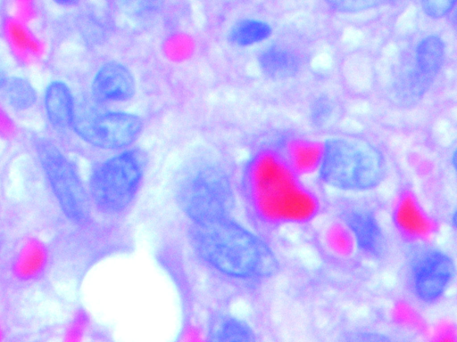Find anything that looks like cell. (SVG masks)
<instances>
[{
    "instance_id": "6da1fadb",
    "label": "cell",
    "mask_w": 457,
    "mask_h": 342,
    "mask_svg": "<svg viewBox=\"0 0 457 342\" xmlns=\"http://www.w3.org/2000/svg\"><path fill=\"white\" fill-rule=\"evenodd\" d=\"M191 243L210 268L231 279L266 278L273 275L278 267L271 248L230 216L193 224Z\"/></svg>"
},
{
    "instance_id": "7a4b0ae2",
    "label": "cell",
    "mask_w": 457,
    "mask_h": 342,
    "mask_svg": "<svg viewBox=\"0 0 457 342\" xmlns=\"http://www.w3.org/2000/svg\"><path fill=\"white\" fill-rule=\"evenodd\" d=\"M385 174V161L373 145L356 140L326 141L320 175L322 181L345 191H365L377 186Z\"/></svg>"
},
{
    "instance_id": "3957f363",
    "label": "cell",
    "mask_w": 457,
    "mask_h": 342,
    "mask_svg": "<svg viewBox=\"0 0 457 342\" xmlns=\"http://www.w3.org/2000/svg\"><path fill=\"white\" fill-rule=\"evenodd\" d=\"M144 155L136 149H123L104 160L94 170L88 195L103 213L119 215L135 200L145 174Z\"/></svg>"
},
{
    "instance_id": "277c9868",
    "label": "cell",
    "mask_w": 457,
    "mask_h": 342,
    "mask_svg": "<svg viewBox=\"0 0 457 342\" xmlns=\"http://www.w3.org/2000/svg\"><path fill=\"white\" fill-rule=\"evenodd\" d=\"M177 200L193 224L230 216L235 202L228 175L220 167L210 164L194 168L182 178Z\"/></svg>"
},
{
    "instance_id": "5b68a950",
    "label": "cell",
    "mask_w": 457,
    "mask_h": 342,
    "mask_svg": "<svg viewBox=\"0 0 457 342\" xmlns=\"http://www.w3.org/2000/svg\"><path fill=\"white\" fill-rule=\"evenodd\" d=\"M71 126L83 141L96 148L120 151L137 140L143 123L138 116L126 111L75 110Z\"/></svg>"
},
{
    "instance_id": "8992f818",
    "label": "cell",
    "mask_w": 457,
    "mask_h": 342,
    "mask_svg": "<svg viewBox=\"0 0 457 342\" xmlns=\"http://www.w3.org/2000/svg\"><path fill=\"white\" fill-rule=\"evenodd\" d=\"M37 153L63 213L74 222L86 221L90 214V198L71 162L48 142L38 143Z\"/></svg>"
},
{
    "instance_id": "52a82bcc",
    "label": "cell",
    "mask_w": 457,
    "mask_h": 342,
    "mask_svg": "<svg viewBox=\"0 0 457 342\" xmlns=\"http://www.w3.org/2000/svg\"><path fill=\"white\" fill-rule=\"evenodd\" d=\"M444 58L445 45L440 37L431 35L423 38L416 48L415 67L400 85L403 95L411 99L421 97L439 72Z\"/></svg>"
},
{
    "instance_id": "ba28073f",
    "label": "cell",
    "mask_w": 457,
    "mask_h": 342,
    "mask_svg": "<svg viewBox=\"0 0 457 342\" xmlns=\"http://www.w3.org/2000/svg\"><path fill=\"white\" fill-rule=\"evenodd\" d=\"M413 286L426 302L437 299L447 289L454 273L452 259L439 250L423 253L413 267Z\"/></svg>"
},
{
    "instance_id": "9c48e42d",
    "label": "cell",
    "mask_w": 457,
    "mask_h": 342,
    "mask_svg": "<svg viewBox=\"0 0 457 342\" xmlns=\"http://www.w3.org/2000/svg\"><path fill=\"white\" fill-rule=\"evenodd\" d=\"M91 91L94 98L99 102H124L135 94V78L122 63L108 61L95 74Z\"/></svg>"
},
{
    "instance_id": "30bf717a",
    "label": "cell",
    "mask_w": 457,
    "mask_h": 342,
    "mask_svg": "<svg viewBox=\"0 0 457 342\" xmlns=\"http://www.w3.org/2000/svg\"><path fill=\"white\" fill-rule=\"evenodd\" d=\"M345 222L359 248L370 255L379 256L384 249V236L376 217L364 209L346 214Z\"/></svg>"
},
{
    "instance_id": "8fae6325",
    "label": "cell",
    "mask_w": 457,
    "mask_h": 342,
    "mask_svg": "<svg viewBox=\"0 0 457 342\" xmlns=\"http://www.w3.org/2000/svg\"><path fill=\"white\" fill-rule=\"evenodd\" d=\"M45 107L48 119L54 126H71L76 109L71 92L65 83L53 81L47 86Z\"/></svg>"
},
{
    "instance_id": "7c38bea8",
    "label": "cell",
    "mask_w": 457,
    "mask_h": 342,
    "mask_svg": "<svg viewBox=\"0 0 457 342\" xmlns=\"http://www.w3.org/2000/svg\"><path fill=\"white\" fill-rule=\"evenodd\" d=\"M259 65L263 73L272 78L291 77L299 69L297 57L280 46H270L262 52Z\"/></svg>"
},
{
    "instance_id": "4fadbf2b",
    "label": "cell",
    "mask_w": 457,
    "mask_h": 342,
    "mask_svg": "<svg viewBox=\"0 0 457 342\" xmlns=\"http://www.w3.org/2000/svg\"><path fill=\"white\" fill-rule=\"evenodd\" d=\"M207 336L210 340L216 342H248L255 339L253 329L245 321L234 316L216 320Z\"/></svg>"
},
{
    "instance_id": "5bb4252c",
    "label": "cell",
    "mask_w": 457,
    "mask_h": 342,
    "mask_svg": "<svg viewBox=\"0 0 457 342\" xmlns=\"http://www.w3.org/2000/svg\"><path fill=\"white\" fill-rule=\"evenodd\" d=\"M270 26L261 20L245 19L234 24L228 33L229 41L238 46H249L266 40Z\"/></svg>"
},
{
    "instance_id": "9a60e30c",
    "label": "cell",
    "mask_w": 457,
    "mask_h": 342,
    "mask_svg": "<svg viewBox=\"0 0 457 342\" xmlns=\"http://www.w3.org/2000/svg\"><path fill=\"white\" fill-rule=\"evenodd\" d=\"M4 88L7 102L15 110L29 109L36 101L33 86L23 77H14L7 79Z\"/></svg>"
},
{
    "instance_id": "2e32d148",
    "label": "cell",
    "mask_w": 457,
    "mask_h": 342,
    "mask_svg": "<svg viewBox=\"0 0 457 342\" xmlns=\"http://www.w3.org/2000/svg\"><path fill=\"white\" fill-rule=\"evenodd\" d=\"M385 0H325L333 9L342 12H355L375 7Z\"/></svg>"
},
{
    "instance_id": "e0dca14e",
    "label": "cell",
    "mask_w": 457,
    "mask_h": 342,
    "mask_svg": "<svg viewBox=\"0 0 457 342\" xmlns=\"http://www.w3.org/2000/svg\"><path fill=\"white\" fill-rule=\"evenodd\" d=\"M335 110L333 102L326 97L319 98L312 107V120L318 125H323L331 120Z\"/></svg>"
},
{
    "instance_id": "ac0fdd59",
    "label": "cell",
    "mask_w": 457,
    "mask_h": 342,
    "mask_svg": "<svg viewBox=\"0 0 457 342\" xmlns=\"http://www.w3.org/2000/svg\"><path fill=\"white\" fill-rule=\"evenodd\" d=\"M455 2L456 0H421V6L427 15L440 18L451 11Z\"/></svg>"
},
{
    "instance_id": "d6986e66",
    "label": "cell",
    "mask_w": 457,
    "mask_h": 342,
    "mask_svg": "<svg viewBox=\"0 0 457 342\" xmlns=\"http://www.w3.org/2000/svg\"><path fill=\"white\" fill-rule=\"evenodd\" d=\"M402 223L410 229H420L421 221L414 210L409 206H405L401 213Z\"/></svg>"
},
{
    "instance_id": "ffe728a7",
    "label": "cell",
    "mask_w": 457,
    "mask_h": 342,
    "mask_svg": "<svg viewBox=\"0 0 457 342\" xmlns=\"http://www.w3.org/2000/svg\"><path fill=\"white\" fill-rule=\"evenodd\" d=\"M56 4H62V5H71L75 3H77L79 0H53Z\"/></svg>"
},
{
    "instance_id": "44dd1931",
    "label": "cell",
    "mask_w": 457,
    "mask_h": 342,
    "mask_svg": "<svg viewBox=\"0 0 457 342\" xmlns=\"http://www.w3.org/2000/svg\"><path fill=\"white\" fill-rule=\"evenodd\" d=\"M7 78L2 69H0V89L4 87Z\"/></svg>"
}]
</instances>
